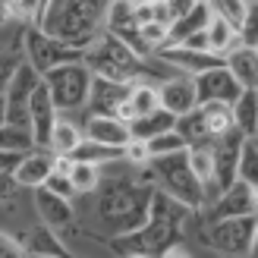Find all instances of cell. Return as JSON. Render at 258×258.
Masks as SVG:
<instances>
[{
  "label": "cell",
  "instance_id": "1",
  "mask_svg": "<svg viewBox=\"0 0 258 258\" xmlns=\"http://www.w3.org/2000/svg\"><path fill=\"white\" fill-rule=\"evenodd\" d=\"M189 208L183 202L170 199L164 189L151 192V205H148V217L142 221L136 230L120 233L110 239L113 252L123 255H167V249H173L183 242V227H186Z\"/></svg>",
  "mask_w": 258,
  "mask_h": 258
},
{
  "label": "cell",
  "instance_id": "2",
  "mask_svg": "<svg viewBox=\"0 0 258 258\" xmlns=\"http://www.w3.org/2000/svg\"><path fill=\"white\" fill-rule=\"evenodd\" d=\"M98 199H95V217L98 227L110 236H120L136 230L142 221L148 217V205H151V186L139 176L129 173H110L98 179Z\"/></svg>",
  "mask_w": 258,
  "mask_h": 258
},
{
  "label": "cell",
  "instance_id": "3",
  "mask_svg": "<svg viewBox=\"0 0 258 258\" xmlns=\"http://www.w3.org/2000/svg\"><path fill=\"white\" fill-rule=\"evenodd\" d=\"M110 0H47L35 25L50 38H60L85 50L104 29Z\"/></svg>",
  "mask_w": 258,
  "mask_h": 258
},
{
  "label": "cell",
  "instance_id": "4",
  "mask_svg": "<svg viewBox=\"0 0 258 258\" xmlns=\"http://www.w3.org/2000/svg\"><path fill=\"white\" fill-rule=\"evenodd\" d=\"M142 60L145 57H139L133 47L123 44L107 29H101V35L82 50V63L92 70V76H104V79H113V82H136L145 73Z\"/></svg>",
  "mask_w": 258,
  "mask_h": 258
},
{
  "label": "cell",
  "instance_id": "5",
  "mask_svg": "<svg viewBox=\"0 0 258 258\" xmlns=\"http://www.w3.org/2000/svg\"><path fill=\"white\" fill-rule=\"evenodd\" d=\"M145 164H148L151 176L158 179V186H161L170 199L183 202L189 211H199L202 205H205V186L199 183V176L192 173L186 148L167 151V154H151Z\"/></svg>",
  "mask_w": 258,
  "mask_h": 258
},
{
  "label": "cell",
  "instance_id": "6",
  "mask_svg": "<svg viewBox=\"0 0 258 258\" xmlns=\"http://www.w3.org/2000/svg\"><path fill=\"white\" fill-rule=\"evenodd\" d=\"M41 79H44L47 92H50V101H54V107H57V110L76 113V110H82V107H85V101H88V88H92V70H88L82 60L60 63V67L47 70Z\"/></svg>",
  "mask_w": 258,
  "mask_h": 258
},
{
  "label": "cell",
  "instance_id": "7",
  "mask_svg": "<svg viewBox=\"0 0 258 258\" xmlns=\"http://www.w3.org/2000/svg\"><path fill=\"white\" fill-rule=\"evenodd\" d=\"M208 242L221 255H255L258 217L255 214H236V217L208 221Z\"/></svg>",
  "mask_w": 258,
  "mask_h": 258
},
{
  "label": "cell",
  "instance_id": "8",
  "mask_svg": "<svg viewBox=\"0 0 258 258\" xmlns=\"http://www.w3.org/2000/svg\"><path fill=\"white\" fill-rule=\"evenodd\" d=\"M22 47H25V57H29V67H32L38 76H44L47 70L60 67V63L82 60V50H79V47L60 41V38L44 35L35 22L25 29V35H22Z\"/></svg>",
  "mask_w": 258,
  "mask_h": 258
},
{
  "label": "cell",
  "instance_id": "9",
  "mask_svg": "<svg viewBox=\"0 0 258 258\" xmlns=\"http://www.w3.org/2000/svg\"><path fill=\"white\" fill-rule=\"evenodd\" d=\"M41 82V76H38L29 63H19L16 70H13L10 82L4 88V98H7V123L13 126H29V98L35 92V85Z\"/></svg>",
  "mask_w": 258,
  "mask_h": 258
},
{
  "label": "cell",
  "instance_id": "10",
  "mask_svg": "<svg viewBox=\"0 0 258 258\" xmlns=\"http://www.w3.org/2000/svg\"><path fill=\"white\" fill-rule=\"evenodd\" d=\"M211 211L205 214V221H221V217H236V214H255L258 208V186L246 179H233L227 189H221L211 199Z\"/></svg>",
  "mask_w": 258,
  "mask_h": 258
},
{
  "label": "cell",
  "instance_id": "11",
  "mask_svg": "<svg viewBox=\"0 0 258 258\" xmlns=\"http://www.w3.org/2000/svg\"><path fill=\"white\" fill-rule=\"evenodd\" d=\"M192 85H196V104H205V101H224V104H233L236 95L242 92V85L233 79L224 63L211 70H202L192 76Z\"/></svg>",
  "mask_w": 258,
  "mask_h": 258
},
{
  "label": "cell",
  "instance_id": "12",
  "mask_svg": "<svg viewBox=\"0 0 258 258\" xmlns=\"http://www.w3.org/2000/svg\"><path fill=\"white\" fill-rule=\"evenodd\" d=\"M133 92V82H113L104 76H92V88H88V117H113L123 101Z\"/></svg>",
  "mask_w": 258,
  "mask_h": 258
},
{
  "label": "cell",
  "instance_id": "13",
  "mask_svg": "<svg viewBox=\"0 0 258 258\" xmlns=\"http://www.w3.org/2000/svg\"><path fill=\"white\" fill-rule=\"evenodd\" d=\"M54 120H57V107H54L50 92H47V85L41 79L35 85L32 98H29V129H32L35 145H47L50 129H54Z\"/></svg>",
  "mask_w": 258,
  "mask_h": 258
},
{
  "label": "cell",
  "instance_id": "14",
  "mask_svg": "<svg viewBox=\"0 0 258 258\" xmlns=\"http://www.w3.org/2000/svg\"><path fill=\"white\" fill-rule=\"evenodd\" d=\"M35 208H38V214H41V224L50 227L54 233L76 224V211H73L70 199L50 192L47 186H35Z\"/></svg>",
  "mask_w": 258,
  "mask_h": 258
},
{
  "label": "cell",
  "instance_id": "15",
  "mask_svg": "<svg viewBox=\"0 0 258 258\" xmlns=\"http://www.w3.org/2000/svg\"><path fill=\"white\" fill-rule=\"evenodd\" d=\"M158 107L170 110L173 117H183L196 107V85L192 76H170L158 85Z\"/></svg>",
  "mask_w": 258,
  "mask_h": 258
},
{
  "label": "cell",
  "instance_id": "16",
  "mask_svg": "<svg viewBox=\"0 0 258 258\" xmlns=\"http://www.w3.org/2000/svg\"><path fill=\"white\" fill-rule=\"evenodd\" d=\"M224 67L242 88H258V50L255 44H233L224 54Z\"/></svg>",
  "mask_w": 258,
  "mask_h": 258
},
{
  "label": "cell",
  "instance_id": "17",
  "mask_svg": "<svg viewBox=\"0 0 258 258\" xmlns=\"http://www.w3.org/2000/svg\"><path fill=\"white\" fill-rule=\"evenodd\" d=\"M176 117L170 110H164V107H154L148 113H139V117H133L126 123L129 129V139H139V142H145L151 136H158V133H167V129H173Z\"/></svg>",
  "mask_w": 258,
  "mask_h": 258
},
{
  "label": "cell",
  "instance_id": "18",
  "mask_svg": "<svg viewBox=\"0 0 258 258\" xmlns=\"http://www.w3.org/2000/svg\"><path fill=\"white\" fill-rule=\"evenodd\" d=\"M54 170V158L50 154H22L19 164L13 167V176H16V183L19 186H41L47 173Z\"/></svg>",
  "mask_w": 258,
  "mask_h": 258
},
{
  "label": "cell",
  "instance_id": "19",
  "mask_svg": "<svg viewBox=\"0 0 258 258\" xmlns=\"http://www.w3.org/2000/svg\"><path fill=\"white\" fill-rule=\"evenodd\" d=\"M208 19H211V7H208V4H192V10L186 13V16H179V19H173L170 25H167V41H164V44L183 41L186 35L205 29V25H208ZM158 47H161V44H158Z\"/></svg>",
  "mask_w": 258,
  "mask_h": 258
},
{
  "label": "cell",
  "instance_id": "20",
  "mask_svg": "<svg viewBox=\"0 0 258 258\" xmlns=\"http://www.w3.org/2000/svg\"><path fill=\"white\" fill-rule=\"evenodd\" d=\"M233 110V126L242 136H255L258 133V92L255 88H242L236 101L230 104Z\"/></svg>",
  "mask_w": 258,
  "mask_h": 258
},
{
  "label": "cell",
  "instance_id": "21",
  "mask_svg": "<svg viewBox=\"0 0 258 258\" xmlns=\"http://www.w3.org/2000/svg\"><path fill=\"white\" fill-rule=\"evenodd\" d=\"M85 136L95 139V142H104V145H120L123 148L129 142V129L117 117H88L85 120Z\"/></svg>",
  "mask_w": 258,
  "mask_h": 258
},
{
  "label": "cell",
  "instance_id": "22",
  "mask_svg": "<svg viewBox=\"0 0 258 258\" xmlns=\"http://www.w3.org/2000/svg\"><path fill=\"white\" fill-rule=\"evenodd\" d=\"M22 246H25V249H22V255H50V258H63V255H67L63 242L54 236V230L44 227V224L32 227Z\"/></svg>",
  "mask_w": 258,
  "mask_h": 258
},
{
  "label": "cell",
  "instance_id": "23",
  "mask_svg": "<svg viewBox=\"0 0 258 258\" xmlns=\"http://www.w3.org/2000/svg\"><path fill=\"white\" fill-rule=\"evenodd\" d=\"M73 161H88V164H113L117 158H123V148L120 145H104V142H95V139H79L76 148L70 151Z\"/></svg>",
  "mask_w": 258,
  "mask_h": 258
},
{
  "label": "cell",
  "instance_id": "24",
  "mask_svg": "<svg viewBox=\"0 0 258 258\" xmlns=\"http://www.w3.org/2000/svg\"><path fill=\"white\" fill-rule=\"evenodd\" d=\"M202 120H205V129H208V136L217 139L221 133H227V129H233V110H230V104H224V101H205V104H196Z\"/></svg>",
  "mask_w": 258,
  "mask_h": 258
},
{
  "label": "cell",
  "instance_id": "25",
  "mask_svg": "<svg viewBox=\"0 0 258 258\" xmlns=\"http://www.w3.org/2000/svg\"><path fill=\"white\" fill-rule=\"evenodd\" d=\"M205 35H208V47L214 50V54H221V57H224L233 44H239V32H236L227 19L214 16V13H211L208 25H205Z\"/></svg>",
  "mask_w": 258,
  "mask_h": 258
},
{
  "label": "cell",
  "instance_id": "26",
  "mask_svg": "<svg viewBox=\"0 0 258 258\" xmlns=\"http://www.w3.org/2000/svg\"><path fill=\"white\" fill-rule=\"evenodd\" d=\"M236 179L258 186V139L255 136H242L239 145V161H236Z\"/></svg>",
  "mask_w": 258,
  "mask_h": 258
},
{
  "label": "cell",
  "instance_id": "27",
  "mask_svg": "<svg viewBox=\"0 0 258 258\" xmlns=\"http://www.w3.org/2000/svg\"><path fill=\"white\" fill-rule=\"evenodd\" d=\"M0 148L4 151H32L35 139L29 126H13V123H0Z\"/></svg>",
  "mask_w": 258,
  "mask_h": 258
},
{
  "label": "cell",
  "instance_id": "28",
  "mask_svg": "<svg viewBox=\"0 0 258 258\" xmlns=\"http://www.w3.org/2000/svg\"><path fill=\"white\" fill-rule=\"evenodd\" d=\"M208 7H211L214 16L227 19V22L239 32L242 22H246V16H249V10H252L255 4H246V0H208Z\"/></svg>",
  "mask_w": 258,
  "mask_h": 258
},
{
  "label": "cell",
  "instance_id": "29",
  "mask_svg": "<svg viewBox=\"0 0 258 258\" xmlns=\"http://www.w3.org/2000/svg\"><path fill=\"white\" fill-rule=\"evenodd\" d=\"M98 179H101V167H98V164H88V161H73L70 183H73V189H76V196L95 192Z\"/></svg>",
  "mask_w": 258,
  "mask_h": 258
},
{
  "label": "cell",
  "instance_id": "30",
  "mask_svg": "<svg viewBox=\"0 0 258 258\" xmlns=\"http://www.w3.org/2000/svg\"><path fill=\"white\" fill-rule=\"evenodd\" d=\"M79 129H76L70 120H54V129H50V139H47V145L54 148L57 154H70L76 148V142H79Z\"/></svg>",
  "mask_w": 258,
  "mask_h": 258
},
{
  "label": "cell",
  "instance_id": "31",
  "mask_svg": "<svg viewBox=\"0 0 258 258\" xmlns=\"http://www.w3.org/2000/svg\"><path fill=\"white\" fill-rule=\"evenodd\" d=\"M129 104H133L136 117H139V113L154 110V107H158V85H148L145 79H136L133 92H129Z\"/></svg>",
  "mask_w": 258,
  "mask_h": 258
},
{
  "label": "cell",
  "instance_id": "32",
  "mask_svg": "<svg viewBox=\"0 0 258 258\" xmlns=\"http://www.w3.org/2000/svg\"><path fill=\"white\" fill-rule=\"evenodd\" d=\"M145 148H148V158H151V154H167V151L186 148V139L179 136L176 129H167V133H158V136L145 139Z\"/></svg>",
  "mask_w": 258,
  "mask_h": 258
},
{
  "label": "cell",
  "instance_id": "33",
  "mask_svg": "<svg viewBox=\"0 0 258 258\" xmlns=\"http://www.w3.org/2000/svg\"><path fill=\"white\" fill-rule=\"evenodd\" d=\"M22 47V44H19ZM19 47L16 44H10V47H0V92L7 88V82H10V76H13V70L22 63V57H19Z\"/></svg>",
  "mask_w": 258,
  "mask_h": 258
},
{
  "label": "cell",
  "instance_id": "34",
  "mask_svg": "<svg viewBox=\"0 0 258 258\" xmlns=\"http://www.w3.org/2000/svg\"><path fill=\"white\" fill-rule=\"evenodd\" d=\"M41 186H47L50 192H57V196H63V199H73V196H76V189H73V183H70V173H57V170H50Z\"/></svg>",
  "mask_w": 258,
  "mask_h": 258
},
{
  "label": "cell",
  "instance_id": "35",
  "mask_svg": "<svg viewBox=\"0 0 258 258\" xmlns=\"http://www.w3.org/2000/svg\"><path fill=\"white\" fill-rule=\"evenodd\" d=\"M142 38H145V41L151 44V50L158 47V44H164L167 41V25H161V22H154V19H148L145 25H142Z\"/></svg>",
  "mask_w": 258,
  "mask_h": 258
},
{
  "label": "cell",
  "instance_id": "36",
  "mask_svg": "<svg viewBox=\"0 0 258 258\" xmlns=\"http://www.w3.org/2000/svg\"><path fill=\"white\" fill-rule=\"evenodd\" d=\"M123 158L129 161V164H145L148 161V148H145V142H139V139H129L126 145H123Z\"/></svg>",
  "mask_w": 258,
  "mask_h": 258
},
{
  "label": "cell",
  "instance_id": "37",
  "mask_svg": "<svg viewBox=\"0 0 258 258\" xmlns=\"http://www.w3.org/2000/svg\"><path fill=\"white\" fill-rule=\"evenodd\" d=\"M16 192H19V183L13 176V170H0V202H10Z\"/></svg>",
  "mask_w": 258,
  "mask_h": 258
},
{
  "label": "cell",
  "instance_id": "38",
  "mask_svg": "<svg viewBox=\"0 0 258 258\" xmlns=\"http://www.w3.org/2000/svg\"><path fill=\"white\" fill-rule=\"evenodd\" d=\"M192 4H196V0H164V7H167V16H170V22H173V19H179V16H186V13L192 10Z\"/></svg>",
  "mask_w": 258,
  "mask_h": 258
},
{
  "label": "cell",
  "instance_id": "39",
  "mask_svg": "<svg viewBox=\"0 0 258 258\" xmlns=\"http://www.w3.org/2000/svg\"><path fill=\"white\" fill-rule=\"evenodd\" d=\"M176 44H183V47H192V50H211V47H208V35H205V29H199V32L186 35L183 41H176Z\"/></svg>",
  "mask_w": 258,
  "mask_h": 258
},
{
  "label": "cell",
  "instance_id": "40",
  "mask_svg": "<svg viewBox=\"0 0 258 258\" xmlns=\"http://www.w3.org/2000/svg\"><path fill=\"white\" fill-rule=\"evenodd\" d=\"M16 255H22V246L16 239H10V236L0 233V258H16Z\"/></svg>",
  "mask_w": 258,
  "mask_h": 258
},
{
  "label": "cell",
  "instance_id": "41",
  "mask_svg": "<svg viewBox=\"0 0 258 258\" xmlns=\"http://www.w3.org/2000/svg\"><path fill=\"white\" fill-rule=\"evenodd\" d=\"M19 158H22V151H4L0 148V170H13V167L19 164Z\"/></svg>",
  "mask_w": 258,
  "mask_h": 258
},
{
  "label": "cell",
  "instance_id": "42",
  "mask_svg": "<svg viewBox=\"0 0 258 258\" xmlns=\"http://www.w3.org/2000/svg\"><path fill=\"white\" fill-rule=\"evenodd\" d=\"M0 123H7V98L0 92Z\"/></svg>",
  "mask_w": 258,
  "mask_h": 258
},
{
  "label": "cell",
  "instance_id": "43",
  "mask_svg": "<svg viewBox=\"0 0 258 258\" xmlns=\"http://www.w3.org/2000/svg\"><path fill=\"white\" fill-rule=\"evenodd\" d=\"M4 19H10V7L4 4V0H0V22H4Z\"/></svg>",
  "mask_w": 258,
  "mask_h": 258
},
{
  "label": "cell",
  "instance_id": "44",
  "mask_svg": "<svg viewBox=\"0 0 258 258\" xmlns=\"http://www.w3.org/2000/svg\"><path fill=\"white\" fill-rule=\"evenodd\" d=\"M196 4H208V0H196Z\"/></svg>",
  "mask_w": 258,
  "mask_h": 258
},
{
  "label": "cell",
  "instance_id": "45",
  "mask_svg": "<svg viewBox=\"0 0 258 258\" xmlns=\"http://www.w3.org/2000/svg\"><path fill=\"white\" fill-rule=\"evenodd\" d=\"M4 4H7V7H10V4H13V0H4Z\"/></svg>",
  "mask_w": 258,
  "mask_h": 258
},
{
  "label": "cell",
  "instance_id": "46",
  "mask_svg": "<svg viewBox=\"0 0 258 258\" xmlns=\"http://www.w3.org/2000/svg\"><path fill=\"white\" fill-rule=\"evenodd\" d=\"M44 4H47V0H41V10H44Z\"/></svg>",
  "mask_w": 258,
  "mask_h": 258
},
{
  "label": "cell",
  "instance_id": "47",
  "mask_svg": "<svg viewBox=\"0 0 258 258\" xmlns=\"http://www.w3.org/2000/svg\"><path fill=\"white\" fill-rule=\"evenodd\" d=\"M246 4H255V0H246Z\"/></svg>",
  "mask_w": 258,
  "mask_h": 258
}]
</instances>
